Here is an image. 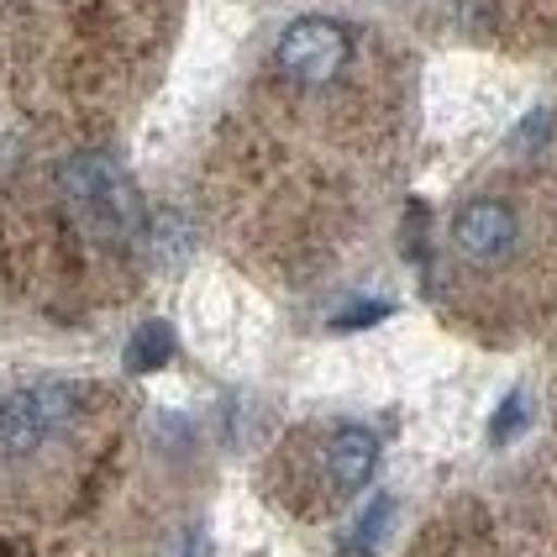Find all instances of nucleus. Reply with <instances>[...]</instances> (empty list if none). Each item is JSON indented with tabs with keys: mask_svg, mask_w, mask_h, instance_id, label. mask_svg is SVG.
<instances>
[{
	"mask_svg": "<svg viewBox=\"0 0 557 557\" xmlns=\"http://www.w3.org/2000/svg\"><path fill=\"white\" fill-rule=\"evenodd\" d=\"M137 237H143V200L122 174V163L106 153L59 158L16 221L27 278H42L63 295L95 289V269L122 263L137 248Z\"/></svg>",
	"mask_w": 557,
	"mask_h": 557,
	"instance_id": "obj_1",
	"label": "nucleus"
},
{
	"mask_svg": "<svg viewBox=\"0 0 557 557\" xmlns=\"http://www.w3.org/2000/svg\"><path fill=\"white\" fill-rule=\"evenodd\" d=\"M90 426V389L79 384H27L0 395V473L42 479L69 463Z\"/></svg>",
	"mask_w": 557,
	"mask_h": 557,
	"instance_id": "obj_2",
	"label": "nucleus"
},
{
	"mask_svg": "<svg viewBox=\"0 0 557 557\" xmlns=\"http://www.w3.org/2000/svg\"><path fill=\"white\" fill-rule=\"evenodd\" d=\"M352 63V32L332 16H300L274 42V74L295 90H326Z\"/></svg>",
	"mask_w": 557,
	"mask_h": 557,
	"instance_id": "obj_3",
	"label": "nucleus"
},
{
	"mask_svg": "<svg viewBox=\"0 0 557 557\" xmlns=\"http://www.w3.org/2000/svg\"><path fill=\"white\" fill-rule=\"evenodd\" d=\"M521 237H527V221L521 211L510 206V200H499V195H473L463 200L458 211H453V226H447V248L458 263L468 269H499V263H510L516 248H521Z\"/></svg>",
	"mask_w": 557,
	"mask_h": 557,
	"instance_id": "obj_4",
	"label": "nucleus"
},
{
	"mask_svg": "<svg viewBox=\"0 0 557 557\" xmlns=\"http://www.w3.org/2000/svg\"><path fill=\"white\" fill-rule=\"evenodd\" d=\"M379 468V436L369 426H337L321 442V479L332 495H358Z\"/></svg>",
	"mask_w": 557,
	"mask_h": 557,
	"instance_id": "obj_5",
	"label": "nucleus"
},
{
	"mask_svg": "<svg viewBox=\"0 0 557 557\" xmlns=\"http://www.w3.org/2000/svg\"><path fill=\"white\" fill-rule=\"evenodd\" d=\"M174 358V332L163 326V321H148V326H137V337L126 347V369L148 373V369H163Z\"/></svg>",
	"mask_w": 557,
	"mask_h": 557,
	"instance_id": "obj_6",
	"label": "nucleus"
},
{
	"mask_svg": "<svg viewBox=\"0 0 557 557\" xmlns=\"http://www.w3.org/2000/svg\"><path fill=\"white\" fill-rule=\"evenodd\" d=\"M521 421H527V400H521V395H510V400L499 405L490 436H495V442H510V432H521Z\"/></svg>",
	"mask_w": 557,
	"mask_h": 557,
	"instance_id": "obj_7",
	"label": "nucleus"
},
{
	"mask_svg": "<svg viewBox=\"0 0 557 557\" xmlns=\"http://www.w3.org/2000/svg\"><path fill=\"white\" fill-rule=\"evenodd\" d=\"M389 315V306L384 300H369V306H347L337 315V326H373V321H384Z\"/></svg>",
	"mask_w": 557,
	"mask_h": 557,
	"instance_id": "obj_8",
	"label": "nucleus"
}]
</instances>
